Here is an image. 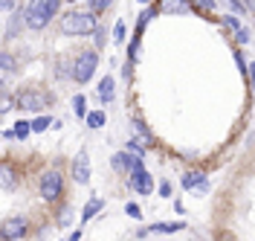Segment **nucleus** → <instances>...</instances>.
I'll use <instances>...</instances> for the list:
<instances>
[{
	"label": "nucleus",
	"mask_w": 255,
	"mask_h": 241,
	"mask_svg": "<svg viewBox=\"0 0 255 241\" xmlns=\"http://www.w3.org/2000/svg\"><path fill=\"white\" fill-rule=\"evenodd\" d=\"M58 9H61V0H26L23 23L29 29H44L49 20L58 15Z\"/></svg>",
	"instance_id": "f257e3e1"
},
{
	"label": "nucleus",
	"mask_w": 255,
	"mask_h": 241,
	"mask_svg": "<svg viewBox=\"0 0 255 241\" xmlns=\"http://www.w3.org/2000/svg\"><path fill=\"white\" fill-rule=\"evenodd\" d=\"M99 26V20H96L93 12H70V15L61 17V32L64 35H93V29Z\"/></svg>",
	"instance_id": "f03ea898"
},
{
	"label": "nucleus",
	"mask_w": 255,
	"mask_h": 241,
	"mask_svg": "<svg viewBox=\"0 0 255 241\" xmlns=\"http://www.w3.org/2000/svg\"><path fill=\"white\" fill-rule=\"evenodd\" d=\"M96 67H99V52L96 49H81L79 55L73 58V79L79 81V84L90 81L96 73Z\"/></svg>",
	"instance_id": "7ed1b4c3"
},
{
	"label": "nucleus",
	"mask_w": 255,
	"mask_h": 241,
	"mask_svg": "<svg viewBox=\"0 0 255 241\" xmlns=\"http://www.w3.org/2000/svg\"><path fill=\"white\" fill-rule=\"evenodd\" d=\"M47 105H52V96L47 90H38V87H26L17 93V108L23 111H44Z\"/></svg>",
	"instance_id": "20e7f679"
},
{
	"label": "nucleus",
	"mask_w": 255,
	"mask_h": 241,
	"mask_svg": "<svg viewBox=\"0 0 255 241\" xmlns=\"http://www.w3.org/2000/svg\"><path fill=\"white\" fill-rule=\"evenodd\" d=\"M64 192V177L58 169H49V172H44V177H41V186H38V195L44 198V201H58Z\"/></svg>",
	"instance_id": "39448f33"
},
{
	"label": "nucleus",
	"mask_w": 255,
	"mask_h": 241,
	"mask_svg": "<svg viewBox=\"0 0 255 241\" xmlns=\"http://www.w3.org/2000/svg\"><path fill=\"white\" fill-rule=\"evenodd\" d=\"M128 175H130V189H133V192H139V195H151V189H154V180H151V175L145 172L142 166L130 169Z\"/></svg>",
	"instance_id": "423d86ee"
},
{
	"label": "nucleus",
	"mask_w": 255,
	"mask_h": 241,
	"mask_svg": "<svg viewBox=\"0 0 255 241\" xmlns=\"http://www.w3.org/2000/svg\"><path fill=\"white\" fill-rule=\"evenodd\" d=\"M26 230H29V221L26 218H9V221H3V227H0V236L9 241H17L26 236Z\"/></svg>",
	"instance_id": "0eeeda50"
},
{
	"label": "nucleus",
	"mask_w": 255,
	"mask_h": 241,
	"mask_svg": "<svg viewBox=\"0 0 255 241\" xmlns=\"http://www.w3.org/2000/svg\"><path fill=\"white\" fill-rule=\"evenodd\" d=\"M73 177H76V183H87L90 180V157H87V151L76 154V160H73Z\"/></svg>",
	"instance_id": "6e6552de"
},
{
	"label": "nucleus",
	"mask_w": 255,
	"mask_h": 241,
	"mask_svg": "<svg viewBox=\"0 0 255 241\" xmlns=\"http://www.w3.org/2000/svg\"><path fill=\"white\" fill-rule=\"evenodd\" d=\"M111 166L116 169V172H130V169L142 166V160H139L136 154H125V151H119V154H113L111 157Z\"/></svg>",
	"instance_id": "1a4fd4ad"
},
{
	"label": "nucleus",
	"mask_w": 255,
	"mask_h": 241,
	"mask_svg": "<svg viewBox=\"0 0 255 241\" xmlns=\"http://www.w3.org/2000/svg\"><path fill=\"white\" fill-rule=\"evenodd\" d=\"M15 73H17L15 55H9V52H0V84H6V81L12 79Z\"/></svg>",
	"instance_id": "9d476101"
},
{
	"label": "nucleus",
	"mask_w": 255,
	"mask_h": 241,
	"mask_svg": "<svg viewBox=\"0 0 255 241\" xmlns=\"http://www.w3.org/2000/svg\"><path fill=\"white\" fill-rule=\"evenodd\" d=\"M183 186H186V189H194V186H197L200 192H206L209 189L206 172H186V175H183Z\"/></svg>",
	"instance_id": "9b49d317"
},
{
	"label": "nucleus",
	"mask_w": 255,
	"mask_h": 241,
	"mask_svg": "<svg viewBox=\"0 0 255 241\" xmlns=\"http://www.w3.org/2000/svg\"><path fill=\"white\" fill-rule=\"evenodd\" d=\"M165 15H186L189 12V0H162L159 6Z\"/></svg>",
	"instance_id": "f8f14e48"
},
{
	"label": "nucleus",
	"mask_w": 255,
	"mask_h": 241,
	"mask_svg": "<svg viewBox=\"0 0 255 241\" xmlns=\"http://www.w3.org/2000/svg\"><path fill=\"white\" fill-rule=\"evenodd\" d=\"M0 186L6 189V192H12L17 186V180H15V169L12 166H0Z\"/></svg>",
	"instance_id": "ddd939ff"
},
{
	"label": "nucleus",
	"mask_w": 255,
	"mask_h": 241,
	"mask_svg": "<svg viewBox=\"0 0 255 241\" xmlns=\"http://www.w3.org/2000/svg\"><path fill=\"white\" fill-rule=\"evenodd\" d=\"M102 207H105V201H102V198H90V201H87V207H84V212H81V221H93V215H99Z\"/></svg>",
	"instance_id": "4468645a"
},
{
	"label": "nucleus",
	"mask_w": 255,
	"mask_h": 241,
	"mask_svg": "<svg viewBox=\"0 0 255 241\" xmlns=\"http://www.w3.org/2000/svg\"><path fill=\"white\" fill-rule=\"evenodd\" d=\"M99 99H102V105L113 102V76L102 79V84H99Z\"/></svg>",
	"instance_id": "2eb2a0df"
},
{
	"label": "nucleus",
	"mask_w": 255,
	"mask_h": 241,
	"mask_svg": "<svg viewBox=\"0 0 255 241\" xmlns=\"http://www.w3.org/2000/svg\"><path fill=\"white\" fill-rule=\"evenodd\" d=\"M186 224H151L148 230H139V236H148V233H180Z\"/></svg>",
	"instance_id": "dca6fc26"
},
{
	"label": "nucleus",
	"mask_w": 255,
	"mask_h": 241,
	"mask_svg": "<svg viewBox=\"0 0 255 241\" xmlns=\"http://www.w3.org/2000/svg\"><path fill=\"white\" fill-rule=\"evenodd\" d=\"M84 119H87V125H90V128H102V125H105V113H102V111L84 113Z\"/></svg>",
	"instance_id": "f3484780"
},
{
	"label": "nucleus",
	"mask_w": 255,
	"mask_h": 241,
	"mask_svg": "<svg viewBox=\"0 0 255 241\" xmlns=\"http://www.w3.org/2000/svg\"><path fill=\"white\" fill-rule=\"evenodd\" d=\"M29 131H32L29 122H17V125H15V137H17V140H26V137H29Z\"/></svg>",
	"instance_id": "a211bd4d"
},
{
	"label": "nucleus",
	"mask_w": 255,
	"mask_h": 241,
	"mask_svg": "<svg viewBox=\"0 0 255 241\" xmlns=\"http://www.w3.org/2000/svg\"><path fill=\"white\" fill-rule=\"evenodd\" d=\"M32 125V131H47L49 125H55L52 119H47V116H41V119H35V122H29Z\"/></svg>",
	"instance_id": "6ab92c4d"
},
{
	"label": "nucleus",
	"mask_w": 255,
	"mask_h": 241,
	"mask_svg": "<svg viewBox=\"0 0 255 241\" xmlns=\"http://www.w3.org/2000/svg\"><path fill=\"white\" fill-rule=\"evenodd\" d=\"M113 0H90V9H93V15H99V12H105Z\"/></svg>",
	"instance_id": "aec40b11"
},
{
	"label": "nucleus",
	"mask_w": 255,
	"mask_h": 241,
	"mask_svg": "<svg viewBox=\"0 0 255 241\" xmlns=\"http://www.w3.org/2000/svg\"><path fill=\"white\" fill-rule=\"evenodd\" d=\"M20 26H23V15H15L12 17V23H9V38H15Z\"/></svg>",
	"instance_id": "412c9836"
},
{
	"label": "nucleus",
	"mask_w": 255,
	"mask_h": 241,
	"mask_svg": "<svg viewBox=\"0 0 255 241\" xmlns=\"http://www.w3.org/2000/svg\"><path fill=\"white\" fill-rule=\"evenodd\" d=\"M84 102H87L84 96H76V99H73V111L79 113V116H84V113H87V105H84Z\"/></svg>",
	"instance_id": "4be33fe9"
},
{
	"label": "nucleus",
	"mask_w": 255,
	"mask_h": 241,
	"mask_svg": "<svg viewBox=\"0 0 255 241\" xmlns=\"http://www.w3.org/2000/svg\"><path fill=\"white\" fill-rule=\"evenodd\" d=\"M113 41H116V44H122V41H125V23H122V20L113 26Z\"/></svg>",
	"instance_id": "5701e85b"
},
{
	"label": "nucleus",
	"mask_w": 255,
	"mask_h": 241,
	"mask_svg": "<svg viewBox=\"0 0 255 241\" xmlns=\"http://www.w3.org/2000/svg\"><path fill=\"white\" fill-rule=\"evenodd\" d=\"M12 111V96H0V113Z\"/></svg>",
	"instance_id": "b1692460"
},
{
	"label": "nucleus",
	"mask_w": 255,
	"mask_h": 241,
	"mask_svg": "<svg viewBox=\"0 0 255 241\" xmlns=\"http://www.w3.org/2000/svg\"><path fill=\"white\" fill-rule=\"evenodd\" d=\"M194 3H197V6H200V9H206V12H212V9H215V6H218V3H215V0H194Z\"/></svg>",
	"instance_id": "393cba45"
},
{
	"label": "nucleus",
	"mask_w": 255,
	"mask_h": 241,
	"mask_svg": "<svg viewBox=\"0 0 255 241\" xmlns=\"http://www.w3.org/2000/svg\"><path fill=\"white\" fill-rule=\"evenodd\" d=\"M128 215H130V218H142V212H139V207H136V204H128Z\"/></svg>",
	"instance_id": "a878e982"
},
{
	"label": "nucleus",
	"mask_w": 255,
	"mask_h": 241,
	"mask_svg": "<svg viewBox=\"0 0 255 241\" xmlns=\"http://www.w3.org/2000/svg\"><path fill=\"white\" fill-rule=\"evenodd\" d=\"M238 41L241 44H250V29H247V26H241L238 29Z\"/></svg>",
	"instance_id": "bb28decb"
},
{
	"label": "nucleus",
	"mask_w": 255,
	"mask_h": 241,
	"mask_svg": "<svg viewBox=\"0 0 255 241\" xmlns=\"http://www.w3.org/2000/svg\"><path fill=\"white\" fill-rule=\"evenodd\" d=\"M159 195H162V198H168V195H171V183H168V180H162V183H159Z\"/></svg>",
	"instance_id": "cd10ccee"
},
{
	"label": "nucleus",
	"mask_w": 255,
	"mask_h": 241,
	"mask_svg": "<svg viewBox=\"0 0 255 241\" xmlns=\"http://www.w3.org/2000/svg\"><path fill=\"white\" fill-rule=\"evenodd\" d=\"M223 23H226L229 29H235V32H238V29H241V23H238V20H235V17H223Z\"/></svg>",
	"instance_id": "c85d7f7f"
},
{
	"label": "nucleus",
	"mask_w": 255,
	"mask_h": 241,
	"mask_svg": "<svg viewBox=\"0 0 255 241\" xmlns=\"http://www.w3.org/2000/svg\"><path fill=\"white\" fill-rule=\"evenodd\" d=\"M0 9H15V0H0Z\"/></svg>",
	"instance_id": "c756f323"
},
{
	"label": "nucleus",
	"mask_w": 255,
	"mask_h": 241,
	"mask_svg": "<svg viewBox=\"0 0 255 241\" xmlns=\"http://www.w3.org/2000/svg\"><path fill=\"white\" fill-rule=\"evenodd\" d=\"M223 3H229V6H232L235 12H244V9H241V6H238V0H223Z\"/></svg>",
	"instance_id": "7c9ffc66"
},
{
	"label": "nucleus",
	"mask_w": 255,
	"mask_h": 241,
	"mask_svg": "<svg viewBox=\"0 0 255 241\" xmlns=\"http://www.w3.org/2000/svg\"><path fill=\"white\" fill-rule=\"evenodd\" d=\"M139 3H148V0H139Z\"/></svg>",
	"instance_id": "2f4dec72"
},
{
	"label": "nucleus",
	"mask_w": 255,
	"mask_h": 241,
	"mask_svg": "<svg viewBox=\"0 0 255 241\" xmlns=\"http://www.w3.org/2000/svg\"><path fill=\"white\" fill-rule=\"evenodd\" d=\"M70 3H76V0H70Z\"/></svg>",
	"instance_id": "473e14b6"
}]
</instances>
